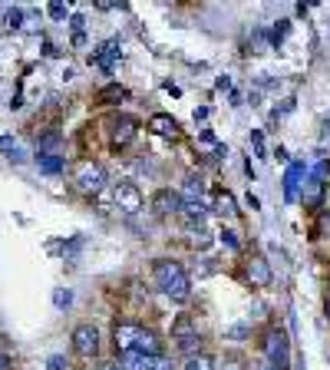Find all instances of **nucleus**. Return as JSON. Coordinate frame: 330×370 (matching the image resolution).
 <instances>
[{
    "mask_svg": "<svg viewBox=\"0 0 330 370\" xmlns=\"http://www.w3.org/2000/svg\"><path fill=\"white\" fill-rule=\"evenodd\" d=\"M188 245H192V248H209L211 245V235L205 229H202V225H192V231H188Z\"/></svg>",
    "mask_w": 330,
    "mask_h": 370,
    "instance_id": "nucleus-14",
    "label": "nucleus"
},
{
    "mask_svg": "<svg viewBox=\"0 0 330 370\" xmlns=\"http://www.w3.org/2000/svg\"><path fill=\"white\" fill-rule=\"evenodd\" d=\"M221 370H248V367H244L242 357H225V367Z\"/></svg>",
    "mask_w": 330,
    "mask_h": 370,
    "instance_id": "nucleus-25",
    "label": "nucleus"
},
{
    "mask_svg": "<svg viewBox=\"0 0 330 370\" xmlns=\"http://www.w3.org/2000/svg\"><path fill=\"white\" fill-rule=\"evenodd\" d=\"M152 212L155 215H176V212H182V196L172 189H159L152 196Z\"/></svg>",
    "mask_w": 330,
    "mask_h": 370,
    "instance_id": "nucleus-9",
    "label": "nucleus"
},
{
    "mask_svg": "<svg viewBox=\"0 0 330 370\" xmlns=\"http://www.w3.org/2000/svg\"><path fill=\"white\" fill-rule=\"evenodd\" d=\"M152 278L159 284V291L169 294L172 301H188L192 298V281H188L185 268L178 262H172V258H159L152 264Z\"/></svg>",
    "mask_w": 330,
    "mask_h": 370,
    "instance_id": "nucleus-1",
    "label": "nucleus"
},
{
    "mask_svg": "<svg viewBox=\"0 0 330 370\" xmlns=\"http://www.w3.org/2000/svg\"><path fill=\"white\" fill-rule=\"evenodd\" d=\"M244 278H248L251 288H268V284H271V264H268V258L251 255V258L244 262Z\"/></svg>",
    "mask_w": 330,
    "mask_h": 370,
    "instance_id": "nucleus-7",
    "label": "nucleus"
},
{
    "mask_svg": "<svg viewBox=\"0 0 330 370\" xmlns=\"http://www.w3.org/2000/svg\"><path fill=\"white\" fill-rule=\"evenodd\" d=\"M251 142H254V149H258V155H264V142H261V132H254V136H251Z\"/></svg>",
    "mask_w": 330,
    "mask_h": 370,
    "instance_id": "nucleus-28",
    "label": "nucleus"
},
{
    "mask_svg": "<svg viewBox=\"0 0 330 370\" xmlns=\"http://www.w3.org/2000/svg\"><path fill=\"white\" fill-rule=\"evenodd\" d=\"M149 370H172V360L169 357H149Z\"/></svg>",
    "mask_w": 330,
    "mask_h": 370,
    "instance_id": "nucleus-23",
    "label": "nucleus"
},
{
    "mask_svg": "<svg viewBox=\"0 0 330 370\" xmlns=\"http://www.w3.org/2000/svg\"><path fill=\"white\" fill-rule=\"evenodd\" d=\"M53 305H56V307H70V305H73V294L60 288V291L53 294Z\"/></svg>",
    "mask_w": 330,
    "mask_h": 370,
    "instance_id": "nucleus-22",
    "label": "nucleus"
},
{
    "mask_svg": "<svg viewBox=\"0 0 330 370\" xmlns=\"http://www.w3.org/2000/svg\"><path fill=\"white\" fill-rule=\"evenodd\" d=\"M261 370H277V367H271V364H268V367H261Z\"/></svg>",
    "mask_w": 330,
    "mask_h": 370,
    "instance_id": "nucleus-32",
    "label": "nucleus"
},
{
    "mask_svg": "<svg viewBox=\"0 0 330 370\" xmlns=\"http://www.w3.org/2000/svg\"><path fill=\"white\" fill-rule=\"evenodd\" d=\"M50 17L63 20V17H66V4H50Z\"/></svg>",
    "mask_w": 330,
    "mask_h": 370,
    "instance_id": "nucleus-26",
    "label": "nucleus"
},
{
    "mask_svg": "<svg viewBox=\"0 0 330 370\" xmlns=\"http://www.w3.org/2000/svg\"><path fill=\"white\" fill-rule=\"evenodd\" d=\"M136 129H139V122L132 120V116H116V120H112V146H116V149H126V146L136 139Z\"/></svg>",
    "mask_w": 330,
    "mask_h": 370,
    "instance_id": "nucleus-8",
    "label": "nucleus"
},
{
    "mask_svg": "<svg viewBox=\"0 0 330 370\" xmlns=\"http://www.w3.org/2000/svg\"><path fill=\"white\" fill-rule=\"evenodd\" d=\"M139 334H143V327L139 324H129V321H116V327H112V347H116V354H132L136 350V344H139Z\"/></svg>",
    "mask_w": 330,
    "mask_h": 370,
    "instance_id": "nucleus-4",
    "label": "nucleus"
},
{
    "mask_svg": "<svg viewBox=\"0 0 330 370\" xmlns=\"http://www.w3.org/2000/svg\"><path fill=\"white\" fill-rule=\"evenodd\" d=\"M215 212H218L221 218H231L235 212H238V208H235V198H231L228 192H225V196H218V202H215Z\"/></svg>",
    "mask_w": 330,
    "mask_h": 370,
    "instance_id": "nucleus-18",
    "label": "nucleus"
},
{
    "mask_svg": "<svg viewBox=\"0 0 330 370\" xmlns=\"http://www.w3.org/2000/svg\"><path fill=\"white\" fill-rule=\"evenodd\" d=\"M70 364H66L63 357H50V370H66Z\"/></svg>",
    "mask_w": 330,
    "mask_h": 370,
    "instance_id": "nucleus-27",
    "label": "nucleus"
},
{
    "mask_svg": "<svg viewBox=\"0 0 330 370\" xmlns=\"http://www.w3.org/2000/svg\"><path fill=\"white\" fill-rule=\"evenodd\" d=\"M96 370H122V367H119V364H112V360H103Z\"/></svg>",
    "mask_w": 330,
    "mask_h": 370,
    "instance_id": "nucleus-29",
    "label": "nucleus"
},
{
    "mask_svg": "<svg viewBox=\"0 0 330 370\" xmlns=\"http://www.w3.org/2000/svg\"><path fill=\"white\" fill-rule=\"evenodd\" d=\"M149 129L155 136H162V139H178V122L172 116H165V113H155L152 120H149Z\"/></svg>",
    "mask_w": 330,
    "mask_h": 370,
    "instance_id": "nucleus-10",
    "label": "nucleus"
},
{
    "mask_svg": "<svg viewBox=\"0 0 330 370\" xmlns=\"http://www.w3.org/2000/svg\"><path fill=\"white\" fill-rule=\"evenodd\" d=\"M112 202H116L119 212L136 215V212L143 208V192H139V185H136V182H119V185H116V192H112Z\"/></svg>",
    "mask_w": 330,
    "mask_h": 370,
    "instance_id": "nucleus-5",
    "label": "nucleus"
},
{
    "mask_svg": "<svg viewBox=\"0 0 330 370\" xmlns=\"http://www.w3.org/2000/svg\"><path fill=\"white\" fill-rule=\"evenodd\" d=\"M264 354H268V360H271V367L287 370V364H291V344H287V334H284V331H268V340H264Z\"/></svg>",
    "mask_w": 330,
    "mask_h": 370,
    "instance_id": "nucleus-3",
    "label": "nucleus"
},
{
    "mask_svg": "<svg viewBox=\"0 0 330 370\" xmlns=\"http://www.w3.org/2000/svg\"><path fill=\"white\" fill-rule=\"evenodd\" d=\"M0 370H7V357H0Z\"/></svg>",
    "mask_w": 330,
    "mask_h": 370,
    "instance_id": "nucleus-30",
    "label": "nucleus"
},
{
    "mask_svg": "<svg viewBox=\"0 0 330 370\" xmlns=\"http://www.w3.org/2000/svg\"><path fill=\"white\" fill-rule=\"evenodd\" d=\"M37 162H40V172H46V175L63 172V159H60V155H40Z\"/></svg>",
    "mask_w": 330,
    "mask_h": 370,
    "instance_id": "nucleus-16",
    "label": "nucleus"
},
{
    "mask_svg": "<svg viewBox=\"0 0 330 370\" xmlns=\"http://www.w3.org/2000/svg\"><path fill=\"white\" fill-rule=\"evenodd\" d=\"M73 350L79 357H96L99 354V331L93 324H79L73 331Z\"/></svg>",
    "mask_w": 330,
    "mask_h": 370,
    "instance_id": "nucleus-6",
    "label": "nucleus"
},
{
    "mask_svg": "<svg viewBox=\"0 0 330 370\" xmlns=\"http://www.w3.org/2000/svg\"><path fill=\"white\" fill-rule=\"evenodd\" d=\"M182 370H215V360L209 354H195V357H185V367Z\"/></svg>",
    "mask_w": 330,
    "mask_h": 370,
    "instance_id": "nucleus-15",
    "label": "nucleus"
},
{
    "mask_svg": "<svg viewBox=\"0 0 330 370\" xmlns=\"http://www.w3.org/2000/svg\"><path fill=\"white\" fill-rule=\"evenodd\" d=\"M20 23H23V11L20 7H11L7 11V30H20Z\"/></svg>",
    "mask_w": 330,
    "mask_h": 370,
    "instance_id": "nucleus-21",
    "label": "nucleus"
},
{
    "mask_svg": "<svg viewBox=\"0 0 330 370\" xmlns=\"http://www.w3.org/2000/svg\"><path fill=\"white\" fill-rule=\"evenodd\" d=\"M324 311H327V321H330V298H327V307H324Z\"/></svg>",
    "mask_w": 330,
    "mask_h": 370,
    "instance_id": "nucleus-31",
    "label": "nucleus"
},
{
    "mask_svg": "<svg viewBox=\"0 0 330 370\" xmlns=\"http://www.w3.org/2000/svg\"><path fill=\"white\" fill-rule=\"evenodd\" d=\"M73 182L83 196H99L106 189V169L96 162H79L77 172H73Z\"/></svg>",
    "mask_w": 330,
    "mask_h": 370,
    "instance_id": "nucleus-2",
    "label": "nucleus"
},
{
    "mask_svg": "<svg viewBox=\"0 0 330 370\" xmlns=\"http://www.w3.org/2000/svg\"><path fill=\"white\" fill-rule=\"evenodd\" d=\"M122 99H126V89H122L119 83H110V87H103L96 93L99 106H116V103H122Z\"/></svg>",
    "mask_w": 330,
    "mask_h": 370,
    "instance_id": "nucleus-13",
    "label": "nucleus"
},
{
    "mask_svg": "<svg viewBox=\"0 0 330 370\" xmlns=\"http://www.w3.org/2000/svg\"><path fill=\"white\" fill-rule=\"evenodd\" d=\"M188 338H198V331H195V324H192V317L188 314H178L176 317V324H172V340H188Z\"/></svg>",
    "mask_w": 330,
    "mask_h": 370,
    "instance_id": "nucleus-12",
    "label": "nucleus"
},
{
    "mask_svg": "<svg viewBox=\"0 0 330 370\" xmlns=\"http://www.w3.org/2000/svg\"><path fill=\"white\" fill-rule=\"evenodd\" d=\"M136 350H139V354H145V357H162V340H159V334H155V331H143V334H139V344H136Z\"/></svg>",
    "mask_w": 330,
    "mask_h": 370,
    "instance_id": "nucleus-11",
    "label": "nucleus"
},
{
    "mask_svg": "<svg viewBox=\"0 0 330 370\" xmlns=\"http://www.w3.org/2000/svg\"><path fill=\"white\" fill-rule=\"evenodd\" d=\"M116 53H119V50H116V40H110V44L103 46V53H96V63L106 66V70H112V56Z\"/></svg>",
    "mask_w": 330,
    "mask_h": 370,
    "instance_id": "nucleus-19",
    "label": "nucleus"
},
{
    "mask_svg": "<svg viewBox=\"0 0 330 370\" xmlns=\"http://www.w3.org/2000/svg\"><path fill=\"white\" fill-rule=\"evenodd\" d=\"M304 172V165H291V172H287V198L297 196V179Z\"/></svg>",
    "mask_w": 330,
    "mask_h": 370,
    "instance_id": "nucleus-20",
    "label": "nucleus"
},
{
    "mask_svg": "<svg viewBox=\"0 0 330 370\" xmlns=\"http://www.w3.org/2000/svg\"><path fill=\"white\" fill-rule=\"evenodd\" d=\"M221 241H225V245H228L231 251H238V248H242V245H238V238H235V231H228V229L221 231Z\"/></svg>",
    "mask_w": 330,
    "mask_h": 370,
    "instance_id": "nucleus-24",
    "label": "nucleus"
},
{
    "mask_svg": "<svg viewBox=\"0 0 330 370\" xmlns=\"http://www.w3.org/2000/svg\"><path fill=\"white\" fill-rule=\"evenodd\" d=\"M60 139H63L60 132H46V136H40V139H37V149H40V155H50V149H56V146H60Z\"/></svg>",
    "mask_w": 330,
    "mask_h": 370,
    "instance_id": "nucleus-17",
    "label": "nucleus"
}]
</instances>
